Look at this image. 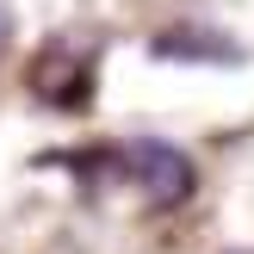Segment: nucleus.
I'll list each match as a JSON object with an SVG mask.
<instances>
[{
	"instance_id": "obj_1",
	"label": "nucleus",
	"mask_w": 254,
	"mask_h": 254,
	"mask_svg": "<svg viewBox=\"0 0 254 254\" xmlns=\"http://www.w3.org/2000/svg\"><path fill=\"white\" fill-rule=\"evenodd\" d=\"M118 168L130 174L155 205H174V198L192 192V155L174 149V143H161V136H130V143L118 149Z\"/></svg>"
},
{
	"instance_id": "obj_2",
	"label": "nucleus",
	"mask_w": 254,
	"mask_h": 254,
	"mask_svg": "<svg viewBox=\"0 0 254 254\" xmlns=\"http://www.w3.org/2000/svg\"><path fill=\"white\" fill-rule=\"evenodd\" d=\"M149 56L161 62H242V44H230L223 31H211V25H168V31L149 37Z\"/></svg>"
},
{
	"instance_id": "obj_3",
	"label": "nucleus",
	"mask_w": 254,
	"mask_h": 254,
	"mask_svg": "<svg viewBox=\"0 0 254 254\" xmlns=\"http://www.w3.org/2000/svg\"><path fill=\"white\" fill-rule=\"evenodd\" d=\"M6 50H12V12L0 6V56H6Z\"/></svg>"
}]
</instances>
